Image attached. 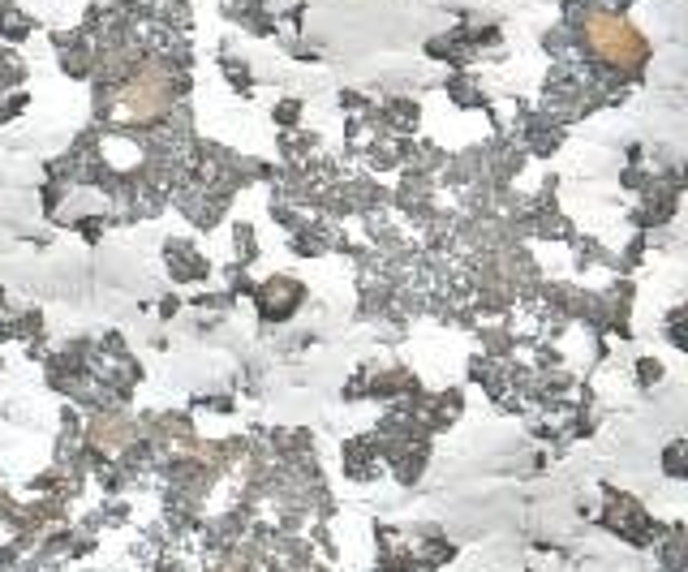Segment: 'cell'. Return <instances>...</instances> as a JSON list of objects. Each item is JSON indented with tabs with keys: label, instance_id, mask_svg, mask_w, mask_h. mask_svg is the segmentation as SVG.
<instances>
[{
	"label": "cell",
	"instance_id": "1",
	"mask_svg": "<svg viewBox=\"0 0 688 572\" xmlns=\"http://www.w3.org/2000/svg\"><path fill=\"white\" fill-rule=\"evenodd\" d=\"M585 44L611 65H637L645 56V39L637 35L633 22L615 18V13H590L585 18Z\"/></svg>",
	"mask_w": 688,
	"mask_h": 572
},
{
	"label": "cell",
	"instance_id": "2",
	"mask_svg": "<svg viewBox=\"0 0 688 572\" xmlns=\"http://www.w3.org/2000/svg\"><path fill=\"white\" fill-rule=\"evenodd\" d=\"M121 99H125V112H129V117H138V121L164 117V112L172 108V74L160 61L142 65L138 74L125 82Z\"/></svg>",
	"mask_w": 688,
	"mask_h": 572
}]
</instances>
